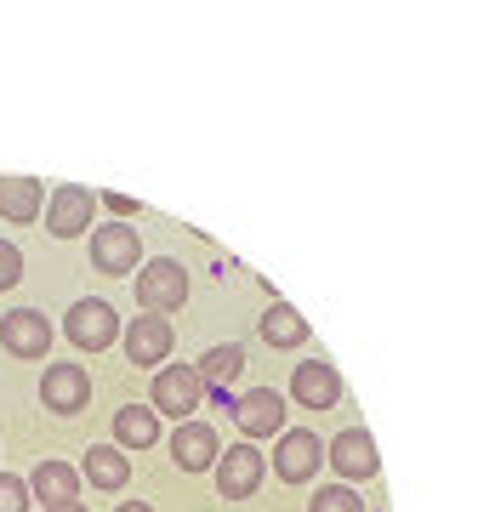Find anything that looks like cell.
Segmentation results:
<instances>
[{
    "mask_svg": "<svg viewBox=\"0 0 478 512\" xmlns=\"http://www.w3.org/2000/svg\"><path fill=\"white\" fill-rule=\"evenodd\" d=\"M217 456H222V444L205 421H177V433H171V461H177L183 473H217Z\"/></svg>",
    "mask_w": 478,
    "mask_h": 512,
    "instance_id": "obj_11",
    "label": "cell"
},
{
    "mask_svg": "<svg viewBox=\"0 0 478 512\" xmlns=\"http://www.w3.org/2000/svg\"><path fill=\"white\" fill-rule=\"evenodd\" d=\"M262 473H268V456H262L257 444H228L217 456V490L222 501H245V495H257Z\"/></svg>",
    "mask_w": 478,
    "mask_h": 512,
    "instance_id": "obj_6",
    "label": "cell"
},
{
    "mask_svg": "<svg viewBox=\"0 0 478 512\" xmlns=\"http://www.w3.org/2000/svg\"><path fill=\"white\" fill-rule=\"evenodd\" d=\"M52 200L35 177H0V217L6 222H35L40 205Z\"/></svg>",
    "mask_w": 478,
    "mask_h": 512,
    "instance_id": "obj_17",
    "label": "cell"
},
{
    "mask_svg": "<svg viewBox=\"0 0 478 512\" xmlns=\"http://www.w3.org/2000/svg\"><path fill=\"white\" fill-rule=\"evenodd\" d=\"M80 473H86L92 490H126V478H131L126 444H92V450L80 456Z\"/></svg>",
    "mask_w": 478,
    "mask_h": 512,
    "instance_id": "obj_15",
    "label": "cell"
},
{
    "mask_svg": "<svg viewBox=\"0 0 478 512\" xmlns=\"http://www.w3.org/2000/svg\"><path fill=\"white\" fill-rule=\"evenodd\" d=\"M0 348L12 359H46L52 353V325L40 308H12L0 313Z\"/></svg>",
    "mask_w": 478,
    "mask_h": 512,
    "instance_id": "obj_7",
    "label": "cell"
},
{
    "mask_svg": "<svg viewBox=\"0 0 478 512\" xmlns=\"http://www.w3.org/2000/svg\"><path fill=\"white\" fill-rule=\"evenodd\" d=\"M319 461H331V444H319V433H308V427H285L274 439V473L285 484H308Z\"/></svg>",
    "mask_w": 478,
    "mask_h": 512,
    "instance_id": "obj_3",
    "label": "cell"
},
{
    "mask_svg": "<svg viewBox=\"0 0 478 512\" xmlns=\"http://www.w3.org/2000/svg\"><path fill=\"white\" fill-rule=\"evenodd\" d=\"M103 205H109L114 217H131V211H137V205H131L126 194H103Z\"/></svg>",
    "mask_w": 478,
    "mask_h": 512,
    "instance_id": "obj_24",
    "label": "cell"
},
{
    "mask_svg": "<svg viewBox=\"0 0 478 512\" xmlns=\"http://www.w3.org/2000/svg\"><path fill=\"white\" fill-rule=\"evenodd\" d=\"M40 404L52 416L86 410L92 404V376H86V365H46V376H40Z\"/></svg>",
    "mask_w": 478,
    "mask_h": 512,
    "instance_id": "obj_8",
    "label": "cell"
},
{
    "mask_svg": "<svg viewBox=\"0 0 478 512\" xmlns=\"http://www.w3.org/2000/svg\"><path fill=\"white\" fill-rule=\"evenodd\" d=\"M171 319L166 313H148L143 308V319H131L126 325V359L131 365H166V353H171Z\"/></svg>",
    "mask_w": 478,
    "mask_h": 512,
    "instance_id": "obj_12",
    "label": "cell"
},
{
    "mask_svg": "<svg viewBox=\"0 0 478 512\" xmlns=\"http://www.w3.org/2000/svg\"><path fill=\"white\" fill-rule=\"evenodd\" d=\"M80 467H69V461H40L35 473H29V490L46 501V507H63V501H80Z\"/></svg>",
    "mask_w": 478,
    "mask_h": 512,
    "instance_id": "obj_16",
    "label": "cell"
},
{
    "mask_svg": "<svg viewBox=\"0 0 478 512\" xmlns=\"http://www.w3.org/2000/svg\"><path fill=\"white\" fill-rule=\"evenodd\" d=\"M331 467L342 478H376L382 456H376V439H370L365 427H348V433H336L331 439Z\"/></svg>",
    "mask_w": 478,
    "mask_h": 512,
    "instance_id": "obj_14",
    "label": "cell"
},
{
    "mask_svg": "<svg viewBox=\"0 0 478 512\" xmlns=\"http://www.w3.org/2000/svg\"><path fill=\"white\" fill-rule=\"evenodd\" d=\"M291 399L302 404V410H331V404L342 399V376H336V365H325V359L296 365L291 370Z\"/></svg>",
    "mask_w": 478,
    "mask_h": 512,
    "instance_id": "obj_13",
    "label": "cell"
},
{
    "mask_svg": "<svg viewBox=\"0 0 478 512\" xmlns=\"http://www.w3.org/2000/svg\"><path fill=\"white\" fill-rule=\"evenodd\" d=\"M257 330H262V342H268V348H302V342H308V319H302L291 302H274V308L262 313Z\"/></svg>",
    "mask_w": 478,
    "mask_h": 512,
    "instance_id": "obj_19",
    "label": "cell"
},
{
    "mask_svg": "<svg viewBox=\"0 0 478 512\" xmlns=\"http://www.w3.org/2000/svg\"><path fill=\"white\" fill-rule=\"evenodd\" d=\"M92 211H97V194L80 183H57L52 200H46V234L52 239H80L92 234Z\"/></svg>",
    "mask_w": 478,
    "mask_h": 512,
    "instance_id": "obj_5",
    "label": "cell"
},
{
    "mask_svg": "<svg viewBox=\"0 0 478 512\" xmlns=\"http://www.w3.org/2000/svg\"><path fill=\"white\" fill-rule=\"evenodd\" d=\"M239 370H245V348H234V342H228V348H211V353L200 359V376H205L211 387H228Z\"/></svg>",
    "mask_w": 478,
    "mask_h": 512,
    "instance_id": "obj_20",
    "label": "cell"
},
{
    "mask_svg": "<svg viewBox=\"0 0 478 512\" xmlns=\"http://www.w3.org/2000/svg\"><path fill=\"white\" fill-rule=\"evenodd\" d=\"M137 302H143L148 313L183 308V302H188L183 262H171V256H154V262H143V268H137Z\"/></svg>",
    "mask_w": 478,
    "mask_h": 512,
    "instance_id": "obj_4",
    "label": "cell"
},
{
    "mask_svg": "<svg viewBox=\"0 0 478 512\" xmlns=\"http://www.w3.org/2000/svg\"><path fill=\"white\" fill-rule=\"evenodd\" d=\"M308 512H365V501H359L348 484H325V490L308 501Z\"/></svg>",
    "mask_w": 478,
    "mask_h": 512,
    "instance_id": "obj_21",
    "label": "cell"
},
{
    "mask_svg": "<svg viewBox=\"0 0 478 512\" xmlns=\"http://www.w3.org/2000/svg\"><path fill=\"white\" fill-rule=\"evenodd\" d=\"M18 279H23V251H18V245H6V239H0V291H12Z\"/></svg>",
    "mask_w": 478,
    "mask_h": 512,
    "instance_id": "obj_23",
    "label": "cell"
},
{
    "mask_svg": "<svg viewBox=\"0 0 478 512\" xmlns=\"http://www.w3.org/2000/svg\"><path fill=\"white\" fill-rule=\"evenodd\" d=\"M234 421H239L245 439H279V433H285V399H279L274 387H251V393L234 404Z\"/></svg>",
    "mask_w": 478,
    "mask_h": 512,
    "instance_id": "obj_10",
    "label": "cell"
},
{
    "mask_svg": "<svg viewBox=\"0 0 478 512\" xmlns=\"http://www.w3.org/2000/svg\"><path fill=\"white\" fill-rule=\"evenodd\" d=\"M46 512H86L80 501H63V507H46Z\"/></svg>",
    "mask_w": 478,
    "mask_h": 512,
    "instance_id": "obj_26",
    "label": "cell"
},
{
    "mask_svg": "<svg viewBox=\"0 0 478 512\" xmlns=\"http://www.w3.org/2000/svg\"><path fill=\"white\" fill-rule=\"evenodd\" d=\"M200 399H205L200 365H166L160 376H154V393H148V404H154L160 416H171V421H194Z\"/></svg>",
    "mask_w": 478,
    "mask_h": 512,
    "instance_id": "obj_1",
    "label": "cell"
},
{
    "mask_svg": "<svg viewBox=\"0 0 478 512\" xmlns=\"http://www.w3.org/2000/svg\"><path fill=\"white\" fill-rule=\"evenodd\" d=\"M114 444H126V450L160 444V410H154V404H126V410L114 416Z\"/></svg>",
    "mask_w": 478,
    "mask_h": 512,
    "instance_id": "obj_18",
    "label": "cell"
},
{
    "mask_svg": "<svg viewBox=\"0 0 478 512\" xmlns=\"http://www.w3.org/2000/svg\"><path fill=\"white\" fill-rule=\"evenodd\" d=\"M29 478H18V473H0V512H29Z\"/></svg>",
    "mask_w": 478,
    "mask_h": 512,
    "instance_id": "obj_22",
    "label": "cell"
},
{
    "mask_svg": "<svg viewBox=\"0 0 478 512\" xmlns=\"http://www.w3.org/2000/svg\"><path fill=\"white\" fill-rule=\"evenodd\" d=\"M69 342L74 348H86V353H103L120 336V319H114V308L109 302H97V296H86V302H74L69 308Z\"/></svg>",
    "mask_w": 478,
    "mask_h": 512,
    "instance_id": "obj_9",
    "label": "cell"
},
{
    "mask_svg": "<svg viewBox=\"0 0 478 512\" xmlns=\"http://www.w3.org/2000/svg\"><path fill=\"white\" fill-rule=\"evenodd\" d=\"M114 512H154V507H148V501H120Z\"/></svg>",
    "mask_w": 478,
    "mask_h": 512,
    "instance_id": "obj_25",
    "label": "cell"
},
{
    "mask_svg": "<svg viewBox=\"0 0 478 512\" xmlns=\"http://www.w3.org/2000/svg\"><path fill=\"white\" fill-rule=\"evenodd\" d=\"M137 262H143V239H137V228H131L126 217L97 222L92 228V268L97 274H137Z\"/></svg>",
    "mask_w": 478,
    "mask_h": 512,
    "instance_id": "obj_2",
    "label": "cell"
}]
</instances>
